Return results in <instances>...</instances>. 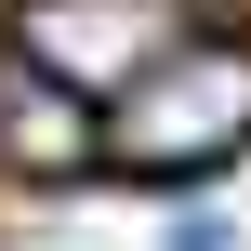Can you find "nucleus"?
<instances>
[{"mask_svg":"<svg viewBox=\"0 0 251 251\" xmlns=\"http://www.w3.org/2000/svg\"><path fill=\"white\" fill-rule=\"evenodd\" d=\"M0 159H13V172H93V159H106L93 93L53 79L40 53H13V66H0Z\"/></svg>","mask_w":251,"mask_h":251,"instance_id":"nucleus-3","label":"nucleus"},{"mask_svg":"<svg viewBox=\"0 0 251 251\" xmlns=\"http://www.w3.org/2000/svg\"><path fill=\"white\" fill-rule=\"evenodd\" d=\"M106 119V159L119 172H212V159H238L251 146V40H212V26H172L119 93H93Z\"/></svg>","mask_w":251,"mask_h":251,"instance_id":"nucleus-1","label":"nucleus"},{"mask_svg":"<svg viewBox=\"0 0 251 251\" xmlns=\"http://www.w3.org/2000/svg\"><path fill=\"white\" fill-rule=\"evenodd\" d=\"M13 40L53 66V79H79V93H119L159 40H172V0H26L13 13Z\"/></svg>","mask_w":251,"mask_h":251,"instance_id":"nucleus-2","label":"nucleus"}]
</instances>
